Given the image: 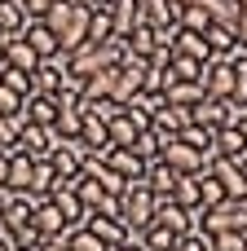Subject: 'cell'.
I'll return each mask as SVG.
<instances>
[{"label": "cell", "instance_id": "cell-22", "mask_svg": "<svg viewBox=\"0 0 247 251\" xmlns=\"http://www.w3.org/2000/svg\"><path fill=\"white\" fill-rule=\"evenodd\" d=\"M106 163H110V168H115L124 181H141V172H146V163H141V159H137L128 146H115V150L106 154Z\"/></svg>", "mask_w": 247, "mask_h": 251}, {"label": "cell", "instance_id": "cell-32", "mask_svg": "<svg viewBox=\"0 0 247 251\" xmlns=\"http://www.w3.org/2000/svg\"><path fill=\"white\" fill-rule=\"evenodd\" d=\"M110 84H115V66H106V71L88 75V79H84V106H88V101H97V97H110Z\"/></svg>", "mask_w": 247, "mask_h": 251}, {"label": "cell", "instance_id": "cell-16", "mask_svg": "<svg viewBox=\"0 0 247 251\" xmlns=\"http://www.w3.org/2000/svg\"><path fill=\"white\" fill-rule=\"evenodd\" d=\"M22 110H27V119L40 124V128H53V124H57V97H49V93L22 97Z\"/></svg>", "mask_w": 247, "mask_h": 251}, {"label": "cell", "instance_id": "cell-53", "mask_svg": "<svg viewBox=\"0 0 247 251\" xmlns=\"http://www.w3.org/2000/svg\"><path fill=\"white\" fill-rule=\"evenodd\" d=\"M239 168H243V181H247V154H243V159H239Z\"/></svg>", "mask_w": 247, "mask_h": 251}, {"label": "cell", "instance_id": "cell-33", "mask_svg": "<svg viewBox=\"0 0 247 251\" xmlns=\"http://www.w3.org/2000/svg\"><path fill=\"white\" fill-rule=\"evenodd\" d=\"M212 137H217V132H212V128H199V124H186V128L177 132V141L194 146V150H199V154H208V159H212Z\"/></svg>", "mask_w": 247, "mask_h": 251}, {"label": "cell", "instance_id": "cell-10", "mask_svg": "<svg viewBox=\"0 0 247 251\" xmlns=\"http://www.w3.org/2000/svg\"><path fill=\"white\" fill-rule=\"evenodd\" d=\"M31 172H35V159L22 154V150H9V176H4V190H13V194H31Z\"/></svg>", "mask_w": 247, "mask_h": 251}, {"label": "cell", "instance_id": "cell-2", "mask_svg": "<svg viewBox=\"0 0 247 251\" xmlns=\"http://www.w3.org/2000/svg\"><path fill=\"white\" fill-rule=\"evenodd\" d=\"M119 207H124L119 216H124L128 229H146L155 221V194L146 190V181H128L124 194H119Z\"/></svg>", "mask_w": 247, "mask_h": 251}, {"label": "cell", "instance_id": "cell-29", "mask_svg": "<svg viewBox=\"0 0 247 251\" xmlns=\"http://www.w3.org/2000/svg\"><path fill=\"white\" fill-rule=\"evenodd\" d=\"M27 22H31V18H27L22 0H0V31H4V35H18Z\"/></svg>", "mask_w": 247, "mask_h": 251}, {"label": "cell", "instance_id": "cell-36", "mask_svg": "<svg viewBox=\"0 0 247 251\" xmlns=\"http://www.w3.org/2000/svg\"><path fill=\"white\" fill-rule=\"evenodd\" d=\"M80 124H84V106H57V132L62 137H80Z\"/></svg>", "mask_w": 247, "mask_h": 251}, {"label": "cell", "instance_id": "cell-17", "mask_svg": "<svg viewBox=\"0 0 247 251\" xmlns=\"http://www.w3.org/2000/svg\"><path fill=\"white\" fill-rule=\"evenodd\" d=\"M49 199L57 203V212H62V221H66V229H75V225H84V216H88V207L80 203V194H75V190H66V185H57V190H53Z\"/></svg>", "mask_w": 247, "mask_h": 251}, {"label": "cell", "instance_id": "cell-24", "mask_svg": "<svg viewBox=\"0 0 247 251\" xmlns=\"http://www.w3.org/2000/svg\"><path fill=\"white\" fill-rule=\"evenodd\" d=\"M203 40H208L212 57H225V53L239 49V35H234V26H225V22H212V26L203 31Z\"/></svg>", "mask_w": 247, "mask_h": 251}, {"label": "cell", "instance_id": "cell-11", "mask_svg": "<svg viewBox=\"0 0 247 251\" xmlns=\"http://www.w3.org/2000/svg\"><path fill=\"white\" fill-rule=\"evenodd\" d=\"M177 176H181V172H172L164 159H150V163H146V172H141V181H146V190H150L155 199H172Z\"/></svg>", "mask_w": 247, "mask_h": 251}, {"label": "cell", "instance_id": "cell-26", "mask_svg": "<svg viewBox=\"0 0 247 251\" xmlns=\"http://www.w3.org/2000/svg\"><path fill=\"white\" fill-rule=\"evenodd\" d=\"M172 203H181V207H203V194H199V172H190V176H177V185H172Z\"/></svg>", "mask_w": 247, "mask_h": 251}, {"label": "cell", "instance_id": "cell-18", "mask_svg": "<svg viewBox=\"0 0 247 251\" xmlns=\"http://www.w3.org/2000/svg\"><path fill=\"white\" fill-rule=\"evenodd\" d=\"M110 26H115V40L124 44L128 31L141 26V9H137V0H115V4H110Z\"/></svg>", "mask_w": 247, "mask_h": 251}, {"label": "cell", "instance_id": "cell-5", "mask_svg": "<svg viewBox=\"0 0 247 251\" xmlns=\"http://www.w3.org/2000/svg\"><path fill=\"white\" fill-rule=\"evenodd\" d=\"M62 141L57 128H40V124H22L18 128V150L31 154V159H49V150Z\"/></svg>", "mask_w": 247, "mask_h": 251}, {"label": "cell", "instance_id": "cell-13", "mask_svg": "<svg viewBox=\"0 0 247 251\" xmlns=\"http://www.w3.org/2000/svg\"><path fill=\"white\" fill-rule=\"evenodd\" d=\"M18 35H22V40H27V44H31V49H35L40 57H57V53H62L57 35H53V31H49V26L40 22V18H31V22H27V26L18 31Z\"/></svg>", "mask_w": 247, "mask_h": 251}, {"label": "cell", "instance_id": "cell-41", "mask_svg": "<svg viewBox=\"0 0 247 251\" xmlns=\"http://www.w3.org/2000/svg\"><path fill=\"white\" fill-rule=\"evenodd\" d=\"M212 247L217 251H247V229H221V234H212Z\"/></svg>", "mask_w": 247, "mask_h": 251}, {"label": "cell", "instance_id": "cell-39", "mask_svg": "<svg viewBox=\"0 0 247 251\" xmlns=\"http://www.w3.org/2000/svg\"><path fill=\"white\" fill-rule=\"evenodd\" d=\"M71 9H75V0H53V4H49V13H44L40 22H44V26H49L53 35H57V31L66 26V18H71Z\"/></svg>", "mask_w": 247, "mask_h": 251}, {"label": "cell", "instance_id": "cell-51", "mask_svg": "<svg viewBox=\"0 0 247 251\" xmlns=\"http://www.w3.org/2000/svg\"><path fill=\"white\" fill-rule=\"evenodd\" d=\"M239 132H243V150H247V119H243V124H239Z\"/></svg>", "mask_w": 247, "mask_h": 251}, {"label": "cell", "instance_id": "cell-19", "mask_svg": "<svg viewBox=\"0 0 247 251\" xmlns=\"http://www.w3.org/2000/svg\"><path fill=\"white\" fill-rule=\"evenodd\" d=\"M35 62H40V53H35L22 35H9V40H4V66H13V71H31Z\"/></svg>", "mask_w": 247, "mask_h": 251}, {"label": "cell", "instance_id": "cell-48", "mask_svg": "<svg viewBox=\"0 0 247 251\" xmlns=\"http://www.w3.org/2000/svg\"><path fill=\"white\" fill-rule=\"evenodd\" d=\"M234 35H239V49H247V9L239 4V22H234Z\"/></svg>", "mask_w": 247, "mask_h": 251}, {"label": "cell", "instance_id": "cell-3", "mask_svg": "<svg viewBox=\"0 0 247 251\" xmlns=\"http://www.w3.org/2000/svg\"><path fill=\"white\" fill-rule=\"evenodd\" d=\"M159 159L172 168V172H181V176H190V172H208V154H199L194 146H186V141H177V137H168L164 141V150H159Z\"/></svg>", "mask_w": 247, "mask_h": 251}, {"label": "cell", "instance_id": "cell-20", "mask_svg": "<svg viewBox=\"0 0 247 251\" xmlns=\"http://www.w3.org/2000/svg\"><path fill=\"white\" fill-rule=\"evenodd\" d=\"M172 53L194 57V62H208V57H212L208 40H203V35H194V31H181V26H177V35H172Z\"/></svg>", "mask_w": 247, "mask_h": 251}, {"label": "cell", "instance_id": "cell-38", "mask_svg": "<svg viewBox=\"0 0 247 251\" xmlns=\"http://www.w3.org/2000/svg\"><path fill=\"white\" fill-rule=\"evenodd\" d=\"M75 194H80V203H84L88 212H93V207H97V203L106 199V190H102V185H97L93 176H84V172H80V181H75Z\"/></svg>", "mask_w": 247, "mask_h": 251}, {"label": "cell", "instance_id": "cell-30", "mask_svg": "<svg viewBox=\"0 0 247 251\" xmlns=\"http://www.w3.org/2000/svg\"><path fill=\"white\" fill-rule=\"evenodd\" d=\"M177 238H181V234H172L168 225H155V221L141 229V243H146V251H172V247H177Z\"/></svg>", "mask_w": 247, "mask_h": 251}, {"label": "cell", "instance_id": "cell-35", "mask_svg": "<svg viewBox=\"0 0 247 251\" xmlns=\"http://www.w3.org/2000/svg\"><path fill=\"white\" fill-rule=\"evenodd\" d=\"M57 190V172L49 159H35V172H31V194H53Z\"/></svg>", "mask_w": 247, "mask_h": 251}, {"label": "cell", "instance_id": "cell-47", "mask_svg": "<svg viewBox=\"0 0 247 251\" xmlns=\"http://www.w3.org/2000/svg\"><path fill=\"white\" fill-rule=\"evenodd\" d=\"M49 4H53V0H22L27 18H44V13H49Z\"/></svg>", "mask_w": 247, "mask_h": 251}, {"label": "cell", "instance_id": "cell-54", "mask_svg": "<svg viewBox=\"0 0 247 251\" xmlns=\"http://www.w3.org/2000/svg\"><path fill=\"white\" fill-rule=\"evenodd\" d=\"M0 251H9V247H4V243H0Z\"/></svg>", "mask_w": 247, "mask_h": 251}, {"label": "cell", "instance_id": "cell-23", "mask_svg": "<svg viewBox=\"0 0 247 251\" xmlns=\"http://www.w3.org/2000/svg\"><path fill=\"white\" fill-rule=\"evenodd\" d=\"M243 132L239 128H217L212 137V159H243Z\"/></svg>", "mask_w": 247, "mask_h": 251}, {"label": "cell", "instance_id": "cell-40", "mask_svg": "<svg viewBox=\"0 0 247 251\" xmlns=\"http://www.w3.org/2000/svg\"><path fill=\"white\" fill-rule=\"evenodd\" d=\"M172 251H217V247H212V234H208V229H190V234L177 238Z\"/></svg>", "mask_w": 247, "mask_h": 251}, {"label": "cell", "instance_id": "cell-15", "mask_svg": "<svg viewBox=\"0 0 247 251\" xmlns=\"http://www.w3.org/2000/svg\"><path fill=\"white\" fill-rule=\"evenodd\" d=\"M137 9H141L146 26H177V18H181L177 0H137Z\"/></svg>", "mask_w": 247, "mask_h": 251}, {"label": "cell", "instance_id": "cell-46", "mask_svg": "<svg viewBox=\"0 0 247 251\" xmlns=\"http://www.w3.org/2000/svg\"><path fill=\"white\" fill-rule=\"evenodd\" d=\"M31 251H71V247H66V234H53V238H40Z\"/></svg>", "mask_w": 247, "mask_h": 251}, {"label": "cell", "instance_id": "cell-7", "mask_svg": "<svg viewBox=\"0 0 247 251\" xmlns=\"http://www.w3.org/2000/svg\"><path fill=\"white\" fill-rule=\"evenodd\" d=\"M88 13H93V9H84V4H75V9H71L66 26L57 31V44H62V53H75L80 44H88Z\"/></svg>", "mask_w": 247, "mask_h": 251}, {"label": "cell", "instance_id": "cell-27", "mask_svg": "<svg viewBox=\"0 0 247 251\" xmlns=\"http://www.w3.org/2000/svg\"><path fill=\"white\" fill-rule=\"evenodd\" d=\"M177 26H181V31H194V35H203V31L212 26V13H208V4H181V18H177Z\"/></svg>", "mask_w": 247, "mask_h": 251}, {"label": "cell", "instance_id": "cell-14", "mask_svg": "<svg viewBox=\"0 0 247 251\" xmlns=\"http://www.w3.org/2000/svg\"><path fill=\"white\" fill-rule=\"evenodd\" d=\"M225 110H230V97L221 101V97H203L199 106H190V124H199V128H225Z\"/></svg>", "mask_w": 247, "mask_h": 251}, {"label": "cell", "instance_id": "cell-45", "mask_svg": "<svg viewBox=\"0 0 247 251\" xmlns=\"http://www.w3.org/2000/svg\"><path fill=\"white\" fill-rule=\"evenodd\" d=\"M18 106H22V97H18L13 88H4V84H0V115H13Z\"/></svg>", "mask_w": 247, "mask_h": 251}, {"label": "cell", "instance_id": "cell-8", "mask_svg": "<svg viewBox=\"0 0 247 251\" xmlns=\"http://www.w3.org/2000/svg\"><path fill=\"white\" fill-rule=\"evenodd\" d=\"M186 124H190V110H186V106H172L168 97H164V106H159V110L150 115V128H155V132H159L164 141H168V137H177V132H181Z\"/></svg>", "mask_w": 247, "mask_h": 251}, {"label": "cell", "instance_id": "cell-12", "mask_svg": "<svg viewBox=\"0 0 247 251\" xmlns=\"http://www.w3.org/2000/svg\"><path fill=\"white\" fill-rule=\"evenodd\" d=\"M31 225H35V234L40 238H53V234H66V221H62V212H57V203L44 194L40 203H35V212H31Z\"/></svg>", "mask_w": 247, "mask_h": 251}, {"label": "cell", "instance_id": "cell-43", "mask_svg": "<svg viewBox=\"0 0 247 251\" xmlns=\"http://www.w3.org/2000/svg\"><path fill=\"white\" fill-rule=\"evenodd\" d=\"M199 194H203V207H217L225 199V190H221V181L212 172H199Z\"/></svg>", "mask_w": 247, "mask_h": 251}, {"label": "cell", "instance_id": "cell-50", "mask_svg": "<svg viewBox=\"0 0 247 251\" xmlns=\"http://www.w3.org/2000/svg\"><path fill=\"white\" fill-rule=\"evenodd\" d=\"M4 176H9V154L0 150V185H4Z\"/></svg>", "mask_w": 247, "mask_h": 251}, {"label": "cell", "instance_id": "cell-28", "mask_svg": "<svg viewBox=\"0 0 247 251\" xmlns=\"http://www.w3.org/2000/svg\"><path fill=\"white\" fill-rule=\"evenodd\" d=\"M141 163H150V159H159V150H164V137L155 132V128H141L137 137H133V146H128Z\"/></svg>", "mask_w": 247, "mask_h": 251}, {"label": "cell", "instance_id": "cell-42", "mask_svg": "<svg viewBox=\"0 0 247 251\" xmlns=\"http://www.w3.org/2000/svg\"><path fill=\"white\" fill-rule=\"evenodd\" d=\"M0 84H4V88H13L18 97H31V71H13V66H4Z\"/></svg>", "mask_w": 247, "mask_h": 251}, {"label": "cell", "instance_id": "cell-6", "mask_svg": "<svg viewBox=\"0 0 247 251\" xmlns=\"http://www.w3.org/2000/svg\"><path fill=\"white\" fill-rule=\"evenodd\" d=\"M203 93L221 97V101L234 93V66H230V57H208L203 62Z\"/></svg>", "mask_w": 247, "mask_h": 251}, {"label": "cell", "instance_id": "cell-31", "mask_svg": "<svg viewBox=\"0 0 247 251\" xmlns=\"http://www.w3.org/2000/svg\"><path fill=\"white\" fill-rule=\"evenodd\" d=\"M106 40H115L110 9H93V13H88V44H106Z\"/></svg>", "mask_w": 247, "mask_h": 251}, {"label": "cell", "instance_id": "cell-4", "mask_svg": "<svg viewBox=\"0 0 247 251\" xmlns=\"http://www.w3.org/2000/svg\"><path fill=\"white\" fill-rule=\"evenodd\" d=\"M199 216H203V207H181V203H172V199H155V225H168L172 234H190V229H199Z\"/></svg>", "mask_w": 247, "mask_h": 251}, {"label": "cell", "instance_id": "cell-21", "mask_svg": "<svg viewBox=\"0 0 247 251\" xmlns=\"http://www.w3.org/2000/svg\"><path fill=\"white\" fill-rule=\"evenodd\" d=\"M164 97H168L172 106H186V110H190V106H199L208 93H203V84H199V79H172Z\"/></svg>", "mask_w": 247, "mask_h": 251}, {"label": "cell", "instance_id": "cell-52", "mask_svg": "<svg viewBox=\"0 0 247 251\" xmlns=\"http://www.w3.org/2000/svg\"><path fill=\"white\" fill-rule=\"evenodd\" d=\"M4 40H9V35H4V31H0V62H4Z\"/></svg>", "mask_w": 247, "mask_h": 251}, {"label": "cell", "instance_id": "cell-9", "mask_svg": "<svg viewBox=\"0 0 247 251\" xmlns=\"http://www.w3.org/2000/svg\"><path fill=\"white\" fill-rule=\"evenodd\" d=\"M106 128H110V141H115V146H133V137H137L141 128H150V119L124 106V110H119V115H115V119H110Z\"/></svg>", "mask_w": 247, "mask_h": 251}, {"label": "cell", "instance_id": "cell-1", "mask_svg": "<svg viewBox=\"0 0 247 251\" xmlns=\"http://www.w3.org/2000/svg\"><path fill=\"white\" fill-rule=\"evenodd\" d=\"M119 53H124L119 40H106V44H80L75 53H66V71L80 75V79H88V75H97V71H106V66H119Z\"/></svg>", "mask_w": 247, "mask_h": 251}, {"label": "cell", "instance_id": "cell-44", "mask_svg": "<svg viewBox=\"0 0 247 251\" xmlns=\"http://www.w3.org/2000/svg\"><path fill=\"white\" fill-rule=\"evenodd\" d=\"M0 150H4V154L18 150V124H13L9 115H0Z\"/></svg>", "mask_w": 247, "mask_h": 251}, {"label": "cell", "instance_id": "cell-34", "mask_svg": "<svg viewBox=\"0 0 247 251\" xmlns=\"http://www.w3.org/2000/svg\"><path fill=\"white\" fill-rule=\"evenodd\" d=\"M66 247H71V251H110L102 238H97V234H93V229H88V225L66 229Z\"/></svg>", "mask_w": 247, "mask_h": 251}, {"label": "cell", "instance_id": "cell-37", "mask_svg": "<svg viewBox=\"0 0 247 251\" xmlns=\"http://www.w3.org/2000/svg\"><path fill=\"white\" fill-rule=\"evenodd\" d=\"M168 71H172L177 79H199V84H203V62H194V57L172 53V57H168Z\"/></svg>", "mask_w": 247, "mask_h": 251}, {"label": "cell", "instance_id": "cell-49", "mask_svg": "<svg viewBox=\"0 0 247 251\" xmlns=\"http://www.w3.org/2000/svg\"><path fill=\"white\" fill-rule=\"evenodd\" d=\"M80 4H84V9H110L115 0H80Z\"/></svg>", "mask_w": 247, "mask_h": 251}, {"label": "cell", "instance_id": "cell-25", "mask_svg": "<svg viewBox=\"0 0 247 251\" xmlns=\"http://www.w3.org/2000/svg\"><path fill=\"white\" fill-rule=\"evenodd\" d=\"M84 225H88V229H93V234H97L106 247L124 243V234H128V225H124V221H110V216H93V212L84 216Z\"/></svg>", "mask_w": 247, "mask_h": 251}]
</instances>
